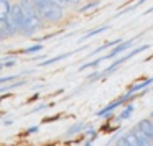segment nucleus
Here are the masks:
<instances>
[{
	"label": "nucleus",
	"mask_w": 153,
	"mask_h": 146,
	"mask_svg": "<svg viewBox=\"0 0 153 146\" xmlns=\"http://www.w3.org/2000/svg\"><path fill=\"white\" fill-rule=\"evenodd\" d=\"M132 113H133V105H132V103H127L125 108H123L122 112H120L119 118H120V120H125V118H128V117L132 115Z\"/></svg>",
	"instance_id": "12"
},
{
	"label": "nucleus",
	"mask_w": 153,
	"mask_h": 146,
	"mask_svg": "<svg viewBox=\"0 0 153 146\" xmlns=\"http://www.w3.org/2000/svg\"><path fill=\"white\" fill-rule=\"evenodd\" d=\"M152 118H153V112H152Z\"/></svg>",
	"instance_id": "26"
},
{
	"label": "nucleus",
	"mask_w": 153,
	"mask_h": 146,
	"mask_svg": "<svg viewBox=\"0 0 153 146\" xmlns=\"http://www.w3.org/2000/svg\"><path fill=\"white\" fill-rule=\"evenodd\" d=\"M7 38H10V31L7 28V23L0 21V40H7Z\"/></svg>",
	"instance_id": "13"
},
{
	"label": "nucleus",
	"mask_w": 153,
	"mask_h": 146,
	"mask_svg": "<svg viewBox=\"0 0 153 146\" xmlns=\"http://www.w3.org/2000/svg\"><path fill=\"white\" fill-rule=\"evenodd\" d=\"M152 12H153V7L150 8V10H146V12H145V13H143V15H148V13H152Z\"/></svg>",
	"instance_id": "25"
},
{
	"label": "nucleus",
	"mask_w": 153,
	"mask_h": 146,
	"mask_svg": "<svg viewBox=\"0 0 153 146\" xmlns=\"http://www.w3.org/2000/svg\"><path fill=\"white\" fill-rule=\"evenodd\" d=\"M25 84V80H20V82H15V84H12V86H4L2 87V92H5V90H8V89H15V87H20V86H23Z\"/></svg>",
	"instance_id": "17"
},
{
	"label": "nucleus",
	"mask_w": 153,
	"mask_h": 146,
	"mask_svg": "<svg viewBox=\"0 0 153 146\" xmlns=\"http://www.w3.org/2000/svg\"><path fill=\"white\" fill-rule=\"evenodd\" d=\"M100 77H102V72H94L87 77V80H89V82H94V80H99Z\"/></svg>",
	"instance_id": "18"
},
{
	"label": "nucleus",
	"mask_w": 153,
	"mask_h": 146,
	"mask_svg": "<svg viewBox=\"0 0 153 146\" xmlns=\"http://www.w3.org/2000/svg\"><path fill=\"white\" fill-rule=\"evenodd\" d=\"M12 66H15V59H10V61H7V63H2V69H7V67H12Z\"/></svg>",
	"instance_id": "20"
},
{
	"label": "nucleus",
	"mask_w": 153,
	"mask_h": 146,
	"mask_svg": "<svg viewBox=\"0 0 153 146\" xmlns=\"http://www.w3.org/2000/svg\"><path fill=\"white\" fill-rule=\"evenodd\" d=\"M36 130H38V126H31V128H28V130H27V133L30 135V133H35Z\"/></svg>",
	"instance_id": "22"
},
{
	"label": "nucleus",
	"mask_w": 153,
	"mask_h": 146,
	"mask_svg": "<svg viewBox=\"0 0 153 146\" xmlns=\"http://www.w3.org/2000/svg\"><path fill=\"white\" fill-rule=\"evenodd\" d=\"M81 0H69V4H79Z\"/></svg>",
	"instance_id": "24"
},
{
	"label": "nucleus",
	"mask_w": 153,
	"mask_h": 146,
	"mask_svg": "<svg viewBox=\"0 0 153 146\" xmlns=\"http://www.w3.org/2000/svg\"><path fill=\"white\" fill-rule=\"evenodd\" d=\"M41 44H35V46H30V48H27V49L23 51L25 54H31V53H38V51H41Z\"/></svg>",
	"instance_id": "14"
},
{
	"label": "nucleus",
	"mask_w": 153,
	"mask_h": 146,
	"mask_svg": "<svg viewBox=\"0 0 153 146\" xmlns=\"http://www.w3.org/2000/svg\"><path fill=\"white\" fill-rule=\"evenodd\" d=\"M117 146H132V145L125 139V136H122V138H119V141H117Z\"/></svg>",
	"instance_id": "19"
},
{
	"label": "nucleus",
	"mask_w": 153,
	"mask_h": 146,
	"mask_svg": "<svg viewBox=\"0 0 153 146\" xmlns=\"http://www.w3.org/2000/svg\"><path fill=\"white\" fill-rule=\"evenodd\" d=\"M35 5H36V8H41V7H45V5H48V4H51L53 0H31Z\"/></svg>",
	"instance_id": "15"
},
{
	"label": "nucleus",
	"mask_w": 153,
	"mask_h": 146,
	"mask_svg": "<svg viewBox=\"0 0 153 146\" xmlns=\"http://www.w3.org/2000/svg\"><path fill=\"white\" fill-rule=\"evenodd\" d=\"M137 41V36L132 38V40H127V41H122L120 44H117V46H114V49L109 53V59H112V58L119 56V54H122L123 51H127L130 46H133V43Z\"/></svg>",
	"instance_id": "3"
},
{
	"label": "nucleus",
	"mask_w": 153,
	"mask_h": 146,
	"mask_svg": "<svg viewBox=\"0 0 153 146\" xmlns=\"http://www.w3.org/2000/svg\"><path fill=\"white\" fill-rule=\"evenodd\" d=\"M73 53H64V54H59V56H56V58H51V59H46V61H43V63H40V67H45V66H50V64H54V63H58V61H61V59H66V58H69Z\"/></svg>",
	"instance_id": "7"
},
{
	"label": "nucleus",
	"mask_w": 153,
	"mask_h": 146,
	"mask_svg": "<svg viewBox=\"0 0 153 146\" xmlns=\"http://www.w3.org/2000/svg\"><path fill=\"white\" fill-rule=\"evenodd\" d=\"M10 13H12L10 0H0V21H5Z\"/></svg>",
	"instance_id": "6"
},
{
	"label": "nucleus",
	"mask_w": 153,
	"mask_h": 146,
	"mask_svg": "<svg viewBox=\"0 0 153 146\" xmlns=\"http://www.w3.org/2000/svg\"><path fill=\"white\" fill-rule=\"evenodd\" d=\"M150 84H153V77L152 79H146V80H143V82H140V84H137V86H132L128 89V92L130 94H135L137 90H142V89H145V87H148Z\"/></svg>",
	"instance_id": "8"
},
{
	"label": "nucleus",
	"mask_w": 153,
	"mask_h": 146,
	"mask_svg": "<svg viewBox=\"0 0 153 146\" xmlns=\"http://www.w3.org/2000/svg\"><path fill=\"white\" fill-rule=\"evenodd\" d=\"M130 131L133 133V135L137 136V139H138V143H140V146H152V143H153V139L150 138L148 135H145V133L142 131V130L138 128V126H133L132 130H130Z\"/></svg>",
	"instance_id": "4"
},
{
	"label": "nucleus",
	"mask_w": 153,
	"mask_h": 146,
	"mask_svg": "<svg viewBox=\"0 0 153 146\" xmlns=\"http://www.w3.org/2000/svg\"><path fill=\"white\" fill-rule=\"evenodd\" d=\"M148 44H143V46H138V48H135V49H133V51H130V53H127L125 54V56H122V58H119V59H117V61H114V63L112 64H110V66L109 67H107V69L105 71H102V77H105V76H109V74L110 72H114V71H115L117 69V67H119L120 66V64H123V63H125V61H128V59H132V58L133 56H137V54H138V53H142V51H145V49H148Z\"/></svg>",
	"instance_id": "2"
},
{
	"label": "nucleus",
	"mask_w": 153,
	"mask_h": 146,
	"mask_svg": "<svg viewBox=\"0 0 153 146\" xmlns=\"http://www.w3.org/2000/svg\"><path fill=\"white\" fill-rule=\"evenodd\" d=\"M123 40H112V41H109V43H104L100 48H97V49H94L92 51V56L94 54H97V53H100V51H104V49H107V48H112V46H117V44H120Z\"/></svg>",
	"instance_id": "9"
},
{
	"label": "nucleus",
	"mask_w": 153,
	"mask_h": 146,
	"mask_svg": "<svg viewBox=\"0 0 153 146\" xmlns=\"http://www.w3.org/2000/svg\"><path fill=\"white\" fill-rule=\"evenodd\" d=\"M137 126H138L140 130H142L145 135H148L150 138L153 139V122L152 120H148V118H143V120H140L138 123H137Z\"/></svg>",
	"instance_id": "5"
},
{
	"label": "nucleus",
	"mask_w": 153,
	"mask_h": 146,
	"mask_svg": "<svg viewBox=\"0 0 153 146\" xmlns=\"http://www.w3.org/2000/svg\"><path fill=\"white\" fill-rule=\"evenodd\" d=\"M99 5V2L97 0H94V2H91V4H87V5H84L82 8H81V12H87V10H91V8H94V7H97Z\"/></svg>",
	"instance_id": "16"
},
{
	"label": "nucleus",
	"mask_w": 153,
	"mask_h": 146,
	"mask_svg": "<svg viewBox=\"0 0 153 146\" xmlns=\"http://www.w3.org/2000/svg\"><path fill=\"white\" fill-rule=\"evenodd\" d=\"M82 128H84V123L82 122H77V123H74V125L68 130L66 135L68 136H73V135H76V133H81V131H82Z\"/></svg>",
	"instance_id": "11"
},
{
	"label": "nucleus",
	"mask_w": 153,
	"mask_h": 146,
	"mask_svg": "<svg viewBox=\"0 0 153 146\" xmlns=\"http://www.w3.org/2000/svg\"><path fill=\"white\" fill-rule=\"evenodd\" d=\"M107 25H102V27H99V28H96V30H92V31H89V33H86L82 38H81V41H86L87 38H92V36H96V35H99V33H102V31H105L107 30Z\"/></svg>",
	"instance_id": "10"
},
{
	"label": "nucleus",
	"mask_w": 153,
	"mask_h": 146,
	"mask_svg": "<svg viewBox=\"0 0 153 146\" xmlns=\"http://www.w3.org/2000/svg\"><path fill=\"white\" fill-rule=\"evenodd\" d=\"M38 12H40V17L43 18V21H48V23H56V21H59L61 18H63V12L64 8L63 7H58V5H54L53 2L48 5H45V7L38 8Z\"/></svg>",
	"instance_id": "1"
},
{
	"label": "nucleus",
	"mask_w": 153,
	"mask_h": 146,
	"mask_svg": "<svg viewBox=\"0 0 153 146\" xmlns=\"http://www.w3.org/2000/svg\"><path fill=\"white\" fill-rule=\"evenodd\" d=\"M45 108H48V105H45V103H41L40 107H36V108H33L31 112H40V110H45Z\"/></svg>",
	"instance_id": "21"
},
{
	"label": "nucleus",
	"mask_w": 153,
	"mask_h": 146,
	"mask_svg": "<svg viewBox=\"0 0 153 146\" xmlns=\"http://www.w3.org/2000/svg\"><path fill=\"white\" fill-rule=\"evenodd\" d=\"M12 123H13L12 120H5V122H4V125H12Z\"/></svg>",
	"instance_id": "23"
}]
</instances>
